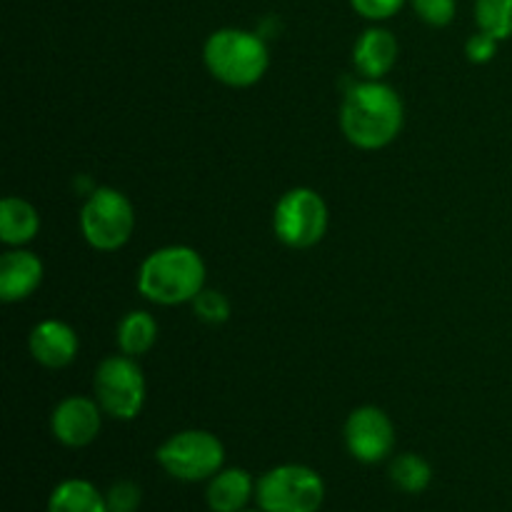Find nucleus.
<instances>
[{
    "label": "nucleus",
    "instance_id": "nucleus-1",
    "mask_svg": "<svg viewBox=\"0 0 512 512\" xmlns=\"http://www.w3.org/2000/svg\"><path fill=\"white\" fill-rule=\"evenodd\" d=\"M405 125V105L398 90L383 80H360L340 105V130L360 150H383L398 140Z\"/></svg>",
    "mask_w": 512,
    "mask_h": 512
},
{
    "label": "nucleus",
    "instance_id": "nucleus-2",
    "mask_svg": "<svg viewBox=\"0 0 512 512\" xmlns=\"http://www.w3.org/2000/svg\"><path fill=\"white\" fill-rule=\"evenodd\" d=\"M205 260L188 245H165L153 250L138 268V290L155 305L193 303L205 288Z\"/></svg>",
    "mask_w": 512,
    "mask_h": 512
},
{
    "label": "nucleus",
    "instance_id": "nucleus-3",
    "mask_svg": "<svg viewBox=\"0 0 512 512\" xmlns=\"http://www.w3.org/2000/svg\"><path fill=\"white\" fill-rule=\"evenodd\" d=\"M203 63L218 83L228 88H250L268 73L270 50L253 30L220 28L205 40Z\"/></svg>",
    "mask_w": 512,
    "mask_h": 512
},
{
    "label": "nucleus",
    "instance_id": "nucleus-4",
    "mask_svg": "<svg viewBox=\"0 0 512 512\" xmlns=\"http://www.w3.org/2000/svg\"><path fill=\"white\" fill-rule=\"evenodd\" d=\"M255 503L263 512H320L325 503V480L310 465H275L258 478Z\"/></svg>",
    "mask_w": 512,
    "mask_h": 512
},
{
    "label": "nucleus",
    "instance_id": "nucleus-5",
    "mask_svg": "<svg viewBox=\"0 0 512 512\" xmlns=\"http://www.w3.org/2000/svg\"><path fill=\"white\" fill-rule=\"evenodd\" d=\"M155 460L173 480L208 483L225 468V445L210 430H180L155 450Z\"/></svg>",
    "mask_w": 512,
    "mask_h": 512
},
{
    "label": "nucleus",
    "instance_id": "nucleus-6",
    "mask_svg": "<svg viewBox=\"0 0 512 512\" xmlns=\"http://www.w3.org/2000/svg\"><path fill=\"white\" fill-rule=\"evenodd\" d=\"M93 398L98 400L108 418L123 420V423L138 418L148 398V385H145L138 358L118 353L100 360L93 375Z\"/></svg>",
    "mask_w": 512,
    "mask_h": 512
},
{
    "label": "nucleus",
    "instance_id": "nucleus-7",
    "mask_svg": "<svg viewBox=\"0 0 512 512\" xmlns=\"http://www.w3.org/2000/svg\"><path fill=\"white\" fill-rule=\"evenodd\" d=\"M133 230L135 208L128 195L108 185L85 195V203L80 208V233L90 248L100 253H115L128 245Z\"/></svg>",
    "mask_w": 512,
    "mask_h": 512
},
{
    "label": "nucleus",
    "instance_id": "nucleus-8",
    "mask_svg": "<svg viewBox=\"0 0 512 512\" xmlns=\"http://www.w3.org/2000/svg\"><path fill=\"white\" fill-rule=\"evenodd\" d=\"M328 223V203L313 188H293L275 203L273 233L293 250L315 248L328 233Z\"/></svg>",
    "mask_w": 512,
    "mask_h": 512
},
{
    "label": "nucleus",
    "instance_id": "nucleus-9",
    "mask_svg": "<svg viewBox=\"0 0 512 512\" xmlns=\"http://www.w3.org/2000/svg\"><path fill=\"white\" fill-rule=\"evenodd\" d=\"M343 440L350 458L363 465H378L395 450V425L378 405H360L343 425Z\"/></svg>",
    "mask_w": 512,
    "mask_h": 512
},
{
    "label": "nucleus",
    "instance_id": "nucleus-10",
    "mask_svg": "<svg viewBox=\"0 0 512 512\" xmlns=\"http://www.w3.org/2000/svg\"><path fill=\"white\" fill-rule=\"evenodd\" d=\"M103 415V408L95 398L68 395L50 413V433L63 448H88L103 430Z\"/></svg>",
    "mask_w": 512,
    "mask_h": 512
},
{
    "label": "nucleus",
    "instance_id": "nucleus-11",
    "mask_svg": "<svg viewBox=\"0 0 512 512\" xmlns=\"http://www.w3.org/2000/svg\"><path fill=\"white\" fill-rule=\"evenodd\" d=\"M28 350L38 365L48 370H63L78 358V333L63 320H40L28 335Z\"/></svg>",
    "mask_w": 512,
    "mask_h": 512
},
{
    "label": "nucleus",
    "instance_id": "nucleus-12",
    "mask_svg": "<svg viewBox=\"0 0 512 512\" xmlns=\"http://www.w3.org/2000/svg\"><path fill=\"white\" fill-rule=\"evenodd\" d=\"M43 260L25 248H10L0 258V300L3 303H20L30 298L43 283Z\"/></svg>",
    "mask_w": 512,
    "mask_h": 512
},
{
    "label": "nucleus",
    "instance_id": "nucleus-13",
    "mask_svg": "<svg viewBox=\"0 0 512 512\" xmlns=\"http://www.w3.org/2000/svg\"><path fill=\"white\" fill-rule=\"evenodd\" d=\"M398 55V38L380 25L363 30L353 45V65L365 80H383L395 68Z\"/></svg>",
    "mask_w": 512,
    "mask_h": 512
},
{
    "label": "nucleus",
    "instance_id": "nucleus-14",
    "mask_svg": "<svg viewBox=\"0 0 512 512\" xmlns=\"http://www.w3.org/2000/svg\"><path fill=\"white\" fill-rule=\"evenodd\" d=\"M258 480L243 468H223L205 485V505L210 512H243L255 500Z\"/></svg>",
    "mask_w": 512,
    "mask_h": 512
},
{
    "label": "nucleus",
    "instance_id": "nucleus-15",
    "mask_svg": "<svg viewBox=\"0 0 512 512\" xmlns=\"http://www.w3.org/2000/svg\"><path fill=\"white\" fill-rule=\"evenodd\" d=\"M40 233V213L33 203L8 195L0 203V240L8 248H25Z\"/></svg>",
    "mask_w": 512,
    "mask_h": 512
},
{
    "label": "nucleus",
    "instance_id": "nucleus-16",
    "mask_svg": "<svg viewBox=\"0 0 512 512\" xmlns=\"http://www.w3.org/2000/svg\"><path fill=\"white\" fill-rule=\"evenodd\" d=\"M48 512H110L105 493H100L90 480H60L48 495Z\"/></svg>",
    "mask_w": 512,
    "mask_h": 512
},
{
    "label": "nucleus",
    "instance_id": "nucleus-17",
    "mask_svg": "<svg viewBox=\"0 0 512 512\" xmlns=\"http://www.w3.org/2000/svg\"><path fill=\"white\" fill-rule=\"evenodd\" d=\"M155 340H158V320L148 310H130L115 330V343H118L120 353L130 355V358L150 353Z\"/></svg>",
    "mask_w": 512,
    "mask_h": 512
},
{
    "label": "nucleus",
    "instance_id": "nucleus-18",
    "mask_svg": "<svg viewBox=\"0 0 512 512\" xmlns=\"http://www.w3.org/2000/svg\"><path fill=\"white\" fill-rule=\"evenodd\" d=\"M388 478L400 493L420 495L433 483V468L428 460L418 453H400L390 460Z\"/></svg>",
    "mask_w": 512,
    "mask_h": 512
},
{
    "label": "nucleus",
    "instance_id": "nucleus-19",
    "mask_svg": "<svg viewBox=\"0 0 512 512\" xmlns=\"http://www.w3.org/2000/svg\"><path fill=\"white\" fill-rule=\"evenodd\" d=\"M475 23L493 38H512V0H475Z\"/></svg>",
    "mask_w": 512,
    "mask_h": 512
},
{
    "label": "nucleus",
    "instance_id": "nucleus-20",
    "mask_svg": "<svg viewBox=\"0 0 512 512\" xmlns=\"http://www.w3.org/2000/svg\"><path fill=\"white\" fill-rule=\"evenodd\" d=\"M190 305H193L195 318L208 325H223L230 320V300L220 290L203 288Z\"/></svg>",
    "mask_w": 512,
    "mask_h": 512
},
{
    "label": "nucleus",
    "instance_id": "nucleus-21",
    "mask_svg": "<svg viewBox=\"0 0 512 512\" xmlns=\"http://www.w3.org/2000/svg\"><path fill=\"white\" fill-rule=\"evenodd\" d=\"M105 500L110 512H138L143 505V490L135 480H115L105 490Z\"/></svg>",
    "mask_w": 512,
    "mask_h": 512
},
{
    "label": "nucleus",
    "instance_id": "nucleus-22",
    "mask_svg": "<svg viewBox=\"0 0 512 512\" xmlns=\"http://www.w3.org/2000/svg\"><path fill=\"white\" fill-rule=\"evenodd\" d=\"M415 15L430 28H445L455 20L458 3L455 0H410Z\"/></svg>",
    "mask_w": 512,
    "mask_h": 512
},
{
    "label": "nucleus",
    "instance_id": "nucleus-23",
    "mask_svg": "<svg viewBox=\"0 0 512 512\" xmlns=\"http://www.w3.org/2000/svg\"><path fill=\"white\" fill-rule=\"evenodd\" d=\"M405 3H410V0H350L355 13L365 20H373V23L390 20L403 10Z\"/></svg>",
    "mask_w": 512,
    "mask_h": 512
},
{
    "label": "nucleus",
    "instance_id": "nucleus-24",
    "mask_svg": "<svg viewBox=\"0 0 512 512\" xmlns=\"http://www.w3.org/2000/svg\"><path fill=\"white\" fill-rule=\"evenodd\" d=\"M498 45V38H493V35L485 33V30H478V33L470 35L468 43H465V55H468L470 63L485 65L498 55Z\"/></svg>",
    "mask_w": 512,
    "mask_h": 512
},
{
    "label": "nucleus",
    "instance_id": "nucleus-25",
    "mask_svg": "<svg viewBox=\"0 0 512 512\" xmlns=\"http://www.w3.org/2000/svg\"><path fill=\"white\" fill-rule=\"evenodd\" d=\"M243 512H263V510H243Z\"/></svg>",
    "mask_w": 512,
    "mask_h": 512
}]
</instances>
